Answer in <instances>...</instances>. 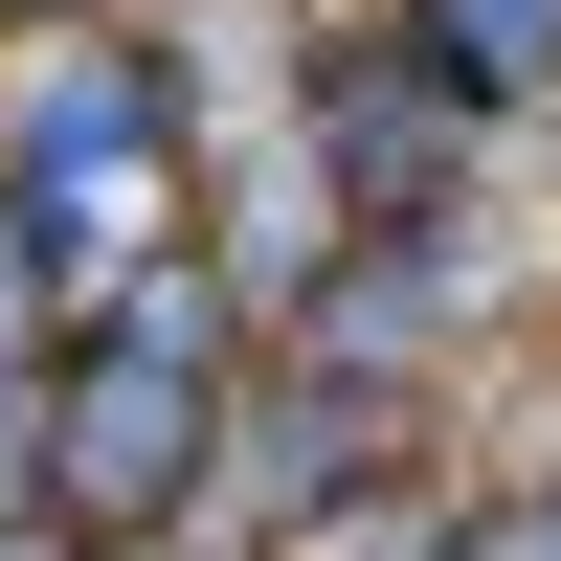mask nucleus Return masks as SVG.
<instances>
[{
    "label": "nucleus",
    "instance_id": "f257e3e1",
    "mask_svg": "<svg viewBox=\"0 0 561 561\" xmlns=\"http://www.w3.org/2000/svg\"><path fill=\"white\" fill-rule=\"evenodd\" d=\"M293 135H314V180H337L359 248H449V225H472V90H449L404 23H337V45H314V68H293Z\"/></svg>",
    "mask_w": 561,
    "mask_h": 561
},
{
    "label": "nucleus",
    "instance_id": "f03ea898",
    "mask_svg": "<svg viewBox=\"0 0 561 561\" xmlns=\"http://www.w3.org/2000/svg\"><path fill=\"white\" fill-rule=\"evenodd\" d=\"M404 404H427V382H337V359L270 337V382L225 404L203 517H225V539H314V517H359V472H404Z\"/></svg>",
    "mask_w": 561,
    "mask_h": 561
},
{
    "label": "nucleus",
    "instance_id": "7ed1b4c3",
    "mask_svg": "<svg viewBox=\"0 0 561 561\" xmlns=\"http://www.w3.org/2000/svg\"><path fill=\"white\" fill-rule=\"evenodd\" d=\"M293 68L314 45H270V0H158V45H135V90H158V158H248V135H293Z\"/></svg>",
    "mask_w": 561,
    "mask_h": 561
},
{
    "label": "nucleus",
    "instance_id": "20e7f679",
    "mask_svg": "<svg viewBox=\"0 0 561 561\" xmlns=\"http://www.w3.org/2000/svg\"><path fill=\"white\" fill-rule=\"evenodd\" d=\"M404 45H427L472 113H517V90H561V0H404Z\"/></svg>",
    "mask_w": 561,
    "mask_h": 561
},
{
    "label": "nucleus",
    "instance_id": "39448f33",
    "mask_svg": "<svg viewBox=\"0 0 561 561\" xmlns=\"http://www.w3.org/2000/svg\"><path fill=\"white\" fill-rule=\"evenodd\" d=\"M449 539H472V494H427V472H382L359 517H314L293 561H449Z\"/></svg>",
    "mask_w": 561,
    "mask_h": 561
},
{
    "label": "nucleus",
    "instance_id": "423d86ee",
    "mask_svg": "<svg viewBox=\"0 0 561 561\" xmlns=\"http://www.w3.org/2000/svg\"><path fill=\"white\" fill-rule=\"evenodd\" d=\"M0 517H45V382H0Z\"/></svg>",
    "mask_w": 561,
    "mask_h": 561
},
{
    "label": "nucleus",
    "instance_id": "0eeeda50",
    "mask_svg": "<svg viewBox=\"0 0 561 561\" xmlns=\"http://www.w3.org/2000/svg\"><path fill=\"white\" fill-rule=\"evenodd\" d=\"M449 561H561V517H539V494H472V539H449Z\"/></svg>",
    "mask_w": 561,
    "mask_h": 561
},
{
    "label": "nucleus",
    "instance_id": "6e6552de",
    "mask_svg": "<svg viewBox=\"0 0 561 561\" xmlns=\"http://www.w3.org/2000/svg\"><path fill=\"white\" fill-rule=\"evenodd\" d=\"M0 561H90V539H68V517H0Z\"/></svg>",
    "mask_w": 561,
    "mask_h": 561
},
{
    "label": "nucleus",
    "instance_id": "1a4fd4ad",
    "mask_svg": "<svg viewBox=\"0 0 561 561\" xmlns=\"http://www.w3.org/2000/svg\"><path fill=\"white\" fill-rule=\"evenodd\" d=\"M23 23H68V0H23Z\"/></svg>",
    "mask_w": 561,
    "mask_h": 561
},
{
    "label": "nucleus",
    "instance_id": "9d476101",
    "mask_svg": "<svg viewBox=\"0 0 561 561\" xmlns=\"http://www.w3.org/2000/svg\"><path fill=\"white\" fill-rule=\"evenodd\" d=\"M539 517H561V472H539Z\"/></svg>",
    "mask_w": 561,
    "mask_h": 561
}]
</instances>
